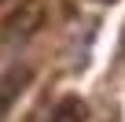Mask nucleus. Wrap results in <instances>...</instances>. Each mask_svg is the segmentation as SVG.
<instances>
[{
	"mask_svg": "<svg viewBox=\"0 0 125 122\" xmlns=\"http://www.w3.org/2000/svg\"><path fill=\"white\" fill-rule=\"evenodd\" d=\"M52 118H55V122H81V118H85V107H81L77 100H62Z\"/></svg>",
	"mask_w": 125,
	"mask_h": 122,
	"instance_id": "nucleus-1",
	"label": "nucleus"
}]
</instances>
